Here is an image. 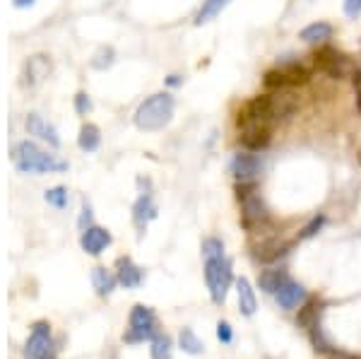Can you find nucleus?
<instances>
[{"label": "nucleus", "mask_w": 361, "mask_h": 359, "mask_svg": "<svg viewBox=\"0 0 361 359\" xmlns=\"http://www.w3.org/2000/svg\"><path fill=\"white\" fill-rule=\"evenodd\" d=\"M277 118L272 114L267 97H253L241 107V111L236 116V130H238V142L243 145V150L250 152H260L272 142V133H275Z\"/></svg>", "instance_id": "f257e3e1"}, {"label": "nucleus", "mask_w": 361, "mask_h": 359, "mask_svg": "<svg viewBox=\"0 0 361 359\" xmlns=\"http://www.w3.org/2000/svg\"><path fill=\"white\" fill-rule=\"evenodd\" d=\"M10 159H13L15 169L20 174H61L68 169V162L56 157V154L46 152L39 145L20 140L10 150Z\"/></svg>", "instance_id": "f03ea898"}, {"label": "nucleus", "mask_w": 361, "mask_h": 359, "mask_svg": "<svg viewBox=\"0 0 361 359\" xmlns=\"http://www.w3.org/2000/svg\"><path fill=\"white\" fill-rule=\"evenodd\" d=\"M173 111H176L173 97L169 92H157V95L147 97V99L140 104L135 116H133V123H135V128L145 133H154L171 123Z\"/></svg>", "instance_id": "7ed1b4c3"}, {"label": "nucleus", "mask_w": 361, "mask_h": 359, "mask_svg": "<svg viewBox=\"0 0 361 359\" xmlns=\"http://www.w3.org/2000/svg\"><path fill=\"white\" fill-rule=\"evenodd\" d=\"M238 200H241V224L250 234H260L270 227V212L267 205L255 190V183H238Z\"/></svg>", "instance_id": "20e7f679"}, {"label": "nucleus", "mask_w": 361, "mask_h": 359, "mask_svg": "<svg viewBox=\"0 0 361 359\" xmlns=\"http://www.w3.org/2000/svg\"><path fill=\"white\" fill-rule=\"evenodd\" d=\"M205 282L212 302L224 304L231 282H234V268H231V260L226 258V253L205 258Z\"/></svg>", "instance_id": "39448f33"}, {"label": "nucleus", "mask_w": 361, "mask_h": 359, "mask_svg": "<svg viewBox=\"0 0 361 359\" xmlns=\"http://www.w3.org/2000/svg\"><path fill=\"white\" fill-rule=\"evenodd\" d=\"M308 80H311V71H306L304 63L299 61H284L265 73L267 90H294L299 85H306Z\"/></svg>", "instance_id": "423d86ee"}, {"label": "nucleus", "mask_w": 361, "mask_h": 359, "mask_svg": "<svg viewBox=\"0 0 361 359\" xmlns=\"http://www.w3.org/2000/svg\"><path fill=\"white\" fill-rule=\"evenodd\" d=\"M154 335H157L154 311L145 304H135L130 311V318H128V331L123 335V340L128 345H137L145 343V340H154Z\"/></svg>", "instance_id": "0eeeda50"}, {"label": "nucleus", "mask_w": 361, "mask_h": 359, "mask_svg": "<svg viewBox=\"0 0 361 359\" xmlns=\"http://www.w3.org/2000/svg\"><path fill=\"white\" fill-rule=\"evenodd\" d=\"M58 350L51 335V326L46 321H37L25 345V359H56Z\"/></svg>", "instance_id": "6e6552de"}, {"label": "nucleus", "mask_w": 361, "mask_h": 359, "mask_svg": "<svg viewBox=\"0 0 361 359\" xmlns=\"http://www.w3.org/2000/svg\"><path fill=\"white\" fill-rule=\"evenodd\" d=\"M313 58H316L318 71H323L325 75H330V78H335V80L347 78V75L354 73L352 58H349L347 54H342V51H337V49H330V46L316 51V56Z\"/></svg>", "instance_id": "1a4fd4ad"}, {"label": "nucleus", "mask_w": 361, "mask_h": 359, "mask_svg": "<svg viewBox=\"0 0 361 359\" xmlns=\"http://www.w3.org/2000/svg\"><path fill=\"white\" fill-rule=\"evenodd\" d=\"M229 169H231V174H234V178L238 183H255L260 176V171H263V162H260V157L255 152L243 150V152L234 154Z\"/></svg>", "instance_id": "9d476101"}, {"label": "nucleus", "mask_w": 361, "mask_h": 359, "mask_svg": "<svg viewBox=\"0 0 361 359\" xmlns=\"http://www.w3.org/2000/svg\"><path fill=\"white\" fill-rule=\"evenodd\" d=\"M80 246H82V251L90 253V256H102V253L106 251L109 246H111V231L104 229V227H97V224H92V227L82 229V236H80Z\"/></svg>", "instance_id": "9b49d317"}, {"label": "nucleus", "mask_w": 361, "mask_h": 359, "mask_svg": "<svg viewBox=\"0 0 361 359\" xmlns=\"http://www.w3.org/2000/svg\"><path fill=\"white\" fill-rule=\"evenodd\" d=\"M159 215V207L152 198V193H140V198L133 205V224H135L137 234L142 236L147 231V224Z\"/></svg>", "instance_id": "f8f14e48"}, {"label": "nucleus", "mask_w": 361, "mask_h": 359, "mask_svg": "<svg viewBox=\"0 0 361 359\" xmlns=\"http://www.w3.org/2000/svg\"><path fill=\"white\" fill-rule=\"evenodd\" d=\"M275 299L282 309L294 311L306 302V289H304V285H299L296 280H292V277H287V280L282 282V287L277 289Z\"/></svg>", "instance_id": "ddd939ff"}, {"label": "nucleus", "mask_w": 361, "mask_h": 359, "mask_svg": "<svg viewBox=\"0 0 361 359\" xmlns=\"http://www.w3.org/2000/svg\"><path fill=\"white\" fill-rule=\"evenodd\" d=\"M25 126H27V133H29V135H34L37 140L49 142L54 150H56V147H61V138H58V130H56L54 126H51L46 118H42L39 114H29V116H27V121H25Z\"/></svg>", "instance_id": "4468645a"}, {"label": "nucleus", "mask_w": 361, "mask_h": 359, "mask_svg": "<svg viewBox=\"0 0 361 359\" xmlns=\"http://www.w3.org/2000/svg\"><path fill=\"white\" fill-rule=\"evenodd\" d=\"M116 277H118V285H123L126 289H135V287L142 285L145 270L133 263L130 258H121L118 270H116Z\"/></svg>", "instance_id": "2eb2a0df"}, {"label": "nucleus", "mask_w": 361, "mask_h": 359, "mask_svg": "<svg viewBox=\"0 0 361 359\" xmlns=\"http://www.w3.org/2000/svg\"><path fill=\"white\" fill-rule=\"evenodd\" d=\"M236 294H238V309H241V314L253 316L255 309H258V297H255V289L246 277H241L236 282Z\"/></svg>", "instance_id": "dca6fc26"}, {"label": "nucleus", "mask_w": 361, "mask_h": 359, "mask_svg": "<svg viewBox=\"0 0 361 359\" xmlns=\"http://www.w3.org/2000/svg\"><path fill=\"white\" fill-rule=\"evenodd\" d=\"M333 25L330 22H313V25L304 27L299 32V39L306 44H325L328 39H333Z\"/></svg>", "instance_id": "f3484780"}, {"label": "nucleus", "mask_w": 361, "mask_h": 359, "mask_svg": "<svg viewBox=\"0 0 361 359\" xmlns=\"http://www.w3.org/2000/svg\"><path fill=\"white\" fill-rule=\"evenodd\" d=\"M289 251V244H284V241L279 239H265L263 244L255 248V260H260V263H272V260L282 258L284 253Z\"/></svg>", "instance_id": "a211bd4d"}, {"label": "nucleus", "mask_w": 361, "mask_h": 359, "mask_svg": "<svg viewBox=\"0 0 361 359\" xmlns=\"http://www.w3.org/2000/svg\"><path fill=\"white\" fill-rule=\"evenodd\" d=\"M229 5H231V0H202L200 10H197V15H195V25L200 27V25H207V22L217 20Z\"/></svg>", "instance_id": "6ab92c4d"}, {"label": "nucleus", "mask_w": 361, "mask_h": 359, "mask_svg": "<svg viewBox=\"0 0 361 359\" xmlns=\"http://www.w3.org/2000/svg\"><path fill=\"white\" fill-rule=\"evenodd\" d=\"M92 285H94L99 297H109V294L114 292V287L118 285V277H116L111 270L99 265V268L92 270Z\"/></svg>", "instance_id": "aec40b11"}, {"label": "nucleus", "mask_w": 361, "mask_h": 359, "mask_svg": "<svg viewBox=\"0 0 361 359\" xmlns=\"http://www.w3.org/2000/svg\"><path fill=\"white\" fill-rule=\"evenodd\" d=\"M78 145H80V150H82V152H97L99 145H102V130H99V126L85 123L82 128H80Z\"/></svg>", "instance_id": "412c9836"}, {"label": "nucleus", "mask_w": 361, "mask_h": 359, "mask_svg": "<svg viewBox=\"0 0 361 359\" xmlns=\"http://www.w3.org/2000/svg\"><path fill=\"white\" fill-rule=\"evenodd\" d=\"M287 273L284 270H263L260 273V277H258V285H260V289H265L267 294H272L275 297L277 294V289L282 287V282L287 280Z\"/></svg>", "instance_id": "4be33fe9"}, {"label": "nucleus", "mask_w": 361, "mask_h": 359, "mask_svg": "<svg viewBox=\"0 0 361 359\" xmlns=\"http://www.w3.org/2000/svg\"><path fill=\"white\" fill-rule=\"evenodd\" d=\"M149 355H152V359H171V355H173L171 338L164 333H157L152 340V347H149Z\"/></svg>", "instance_id": "5701e85b"}, {"label": "nucleus", "mask_w": 361, "mask_h": 359, "mask_svg": "<svg viewBox=\"0 0 361 359\" xmlns=\"http://www.w3.org/2000/svg\"><path fill=\"white\" fill-rule=\"evenodd\" d=\"M178 345H180V350L188 352V355H200V352L205 350L202 340L197 338V335L190 331V328H183V331L178 333Z\"/></svg>", "instance_id": "b1692460"}, {"label": "nucleus", "mask_w": 361, "mask_h": 359, "mask_svg": "<svg viewBox=\"0 0 361 359\" xmlns=\"http://www.w3.org/2000/svg\"><path fill=\"white\" fill-rule=\"evenodd\" d=\"M116 63V51H114V46H102V49L97 51L94 56H92V61H90V66L94 68V71H109Z\"/></svg>", "instance_id": "393cba45"}, {"label": "nucleus", "mask_w": 361, "mask_h": 359, "mask_svg": "<svg viewBox=\"0 0 361 359\" xmlns=\"http://www.w3.org/2000/svg\"><path fill=\"white\" fill-rule=\"evenodd\" d=\"M44 200L49 202L51 207H56V210H66V207H68V200H70L68 188H66V186H54V188H49V190L44 193Z\"/></svg>", "instance_id": "a878e982"}, {"label": "nucleus", "mask_w": 361, "mask_h": 359, "mask_svg": "<svg viewBox=\"0 0 361 359\" xmlns=\"http://www.w3.org/2000/svg\"><path fill=\"white\" fill-rule=\"evenodd\" d=\"M224 253V241L217 239V236H207L202 241V256L209 258V256H222Z\"/></svg>", "instance_id": "bb28decb"}, {"label": "nucleus", "mask_w": 361, "mask_h": 359, "mask_svg": "<svg viewBox=\"0 0 361 359\" xmlns=\"http://www.w3.org/2000/svg\"><path fill=\"white\" fill-rule=\"evenodd\" d=\"M323 224H325V215H316L311 219V222L306 224L304 229H301V234H299V239H311V236H316L320 229H323Z\"/></svg>", "instance_id": "cd10ccee"}, {"label": "nucleus", "mask_w": 361, "mask_h": 359, "mask_svg": "<svg viewBox=\"0 0 361 359\" xmlns=\"http://www.w3.org/2000/svg\"><path fill=\"white\" fill-rule=\"evenodd\" d=\"M75 111L80 116H87L92 111V99L87 92H78V95H75Z\"/></svg>", "instance_id": "c85d7f7f"}, {"label": "nucleus", "mask_w": 361, "mask_h": 359, "mask_svg": "<svg viewBox=\"0 0 361 359\" xmlns=\"http://www.w3.org/2000/svg\"><path fill=\"white\" fill-rule=\"evenodd\" d=\"M217 338H219V343H224V345H229L231 340H234V331H231V326L226 321L217 323Z\"/></svg>", "instance_id": "c756f323"}, {"label": "nucleus", "mask_w": 361, "mask_h": 359, "mask_svg": "<svg viewBox=\"0 0 361 359\" xmlns=\"http://www.w3.org/2000/svg\"><path fill=\"white\" fill-rule=\"evenodd\" d=\"M345 15L349 20L361 17V0H345Z\"/></svg>", "instance_id": "7c9ffc66"}, {"label": "nucleus", "mask_w": 361, "mask_h": 359, "mask_svg": "<svg viewBox=\"0 0 361 359\" xmlns=\"http://www.w3.org/2000/svg\"><path fill=\"white\" fill-rule=\"evenodd\" d=\"M87 227H92V207L82 205V215H80V229H87Z\"/></svg>", "instance_id": "2f4dec72"}, {"label": "nucleus", "mask_w": 361, "mask_h": 359, "mask_svg": "<svg viewBox=\"0 0 361 359\" xmlns=\"http://www.w3.org/2000/svg\"><path fill=\"white\" fill-rule=\"evenodd\" d=\"M164 83H166V87H178V85H183V78L173 73V75H169V78L164 80Z\"/></svg>", "instance_id": "473e14b6"}, {"label": "nucleus", "mask_w": 361, "mask_h": 359, "mask_svg": "<svg viewBox=\"0 0 361 359\" xmlns=\"http://www.w3.org/2000/svg\"><path fill=\"white\" fill-rule=\"evenodd\" d=\"M34 3H37V0H13V5L17 10H27V8H32Z\"/></svg>", "instance_id": "72a5a7b5"}, {"label": "nucleus", "mask_w": 361, "mask_h": 359, "mask_svg": "<svg viewBox=\"0 0 361 359\" xmlns=\"http://www.w3.org/2000/svg\"><path fill=\"white\" fill-rule=\"evenodd\" d=\"M354 87H357V104H359V111H361V73L354 75Z\"/></svg>", "instance_id": "f704fd0d"}]
</instances>
